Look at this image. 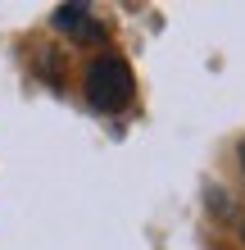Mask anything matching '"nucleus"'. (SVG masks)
I'll list each match as a JSON object with an SVG mask.
<instances>
[{"mask_svg": "<svg viewBox=\"0 0 245 250\" xmlns=\"http://www.w3.org/2000/svg\"><path fill=\"white\" fill-rule=\"evenodd\" d=\"M241 241H245V228H241Z\"/></svg>", "mask_w": 245, "mask_h": 250, "instance_id": "obj_4", "label": "nucleus"}, {"mask_svg": "<svg viewBox=\"0 0 245 250\" xmlns=\"http://www.w3.org/2000/svg\"><path fill=\"white\" fill-rule=\"evenodd\" d=\"M82 91H86V105L100 109V114H123L136 96V82H132V68H127L123 55H95L86 64V78H82Z\"/></svg>", "mask_w": 245, "mask_h": 250, "instance_id": "obj_1", "label": "nucleus"}, {"mask_svg": "<svg viewBox=\"0 0 245 250\" xmlns=\"http://www.w3.org/2000/svg\"><path fill=\"white\" fill-rule=\"evenodd\" d=\"M55 27H59L68 41H105V23L86 5H59L55 9Z\"/></svg>", "mask_w": 245, "mask_h": 250, "instance_id": "obj_2", "label": "nucleus"}, {"mask_svg": "<svg viewBox=\"0 0 245 250\" xmlns=\"http://www.w3.org/2000/svg\"><path fill=\"white\" fill-rule=\"evenodd\" d=\"M236 159H241V173H245V141H241V150H236Z\"/></svg>", "mask_w": 245, "mask_h": 250, "instance_id": "obj_3", "label": "nucleus"}]
</instances>
